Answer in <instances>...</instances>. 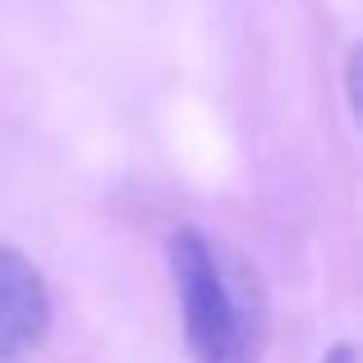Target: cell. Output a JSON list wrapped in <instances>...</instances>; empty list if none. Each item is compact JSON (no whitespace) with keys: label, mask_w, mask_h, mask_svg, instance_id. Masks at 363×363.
<instances>
[{"label":"cell","mask_w":363,"mask_h":363,"mask_svg":"<svg viewBox=\"0 0 363 363\" xmlns=\"http://www.w3.org/2000/svg\"><path fill=\"white\" fill-rule=\"evenodd\" d=\"M175 276L184 336L198 363H257L262 354V299L240 262L221 253L194 225H179L166 240Z\"/></svg>","instance_id":"1"},{"label":"cell","mask_w":363,"mask_h":363,"mask_svg":"<svg viewBox=\"0 0 363 363\" xmlns=\"http://www.w3.org/2000/svg\"><path fill=\"white\" fill-rule=\"evenodd\" d=\"M51 327V294L46 281L18 248L0 244V350L23 354Z\"/></svg>","instance_id":"2"},{"label":"cell","mask_w":363,"mask_h":363,"mask_svg":"<svg viewBox=\"0 0 363 363\" xmlns=\"http://www.w3.org/2000/svg\"><path fill=\"white\" fill-rule=\"evenodd\" d=\"M322 363H359V354H354V345H336V350H327Z\"/></svg>","instance_id":"3"},{"label":"cell","mask_w":363,"mask_h":363,"mask_svg":"<svg viewBox=\"0 0 363 363\" xmlns=\"http://www.w3.org/2000/svg\"><path fill=\"white\" fill-rule=\"evenodd\" d=\"M0 363H18V354H9V350H0Z\"/></svg>","instance_id":"4"}]
</instances>
